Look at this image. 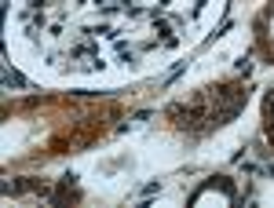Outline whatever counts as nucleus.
Wrapping results in <instances>:
<instances>
[{
	"label": "nucleus",
	"instance_id": "1",
	"mask_svg": "<svg viewBox=\"0 0 274 208\" xmlns=\"http://www.w3.org/2000/svg\"><path fill=\"white\" fill-rule=\"evenodd\" d=\"M4 84H7V88H22V73H15V70H4Z\"/></svg>",
	"mask_w": 274,
	"mask_h": 208
}]
</instances>
